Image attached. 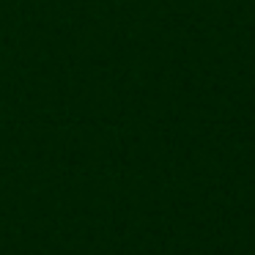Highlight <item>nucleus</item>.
I'll list each match as a JSON object with an SVG mask.
<instances>
[]
</instances>
